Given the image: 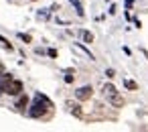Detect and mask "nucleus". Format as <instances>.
Wrapping results in <instances>:
<instances>
[{"label":"nucleus","mask_w":148,"mask_h":132,"mask_svg":"<svg viewBox=\"0 0 148 132\" xmlns=\"http://www.w3.org/2000/svg\"><path fill=\"white\" fill-rule=\"evenodd\" d=\"M29 104H31V98L23 91L21 96H16V104H14V108L18 110V112H27V108H29Z\"/></svg>","instance_id":"4"},{"label":"nucleus","mask_w":148,"mask_h":132,"mask_svg":"<svg viewBox=\"0 0 148 132\" xmlns=\"http://www.w3.org/2000/svg\"><path fill=\"white\" fill-rule=\"evenodd\" d=\"M106 77H108V79H114V77H116V69L108 67V69H106Z\"/></svg>","instance_id":"15"},{"label":"nucleus","mask_w":148,"mask_h":132,"mask_svg":"<svg viewBox=\"0 0 148 132\" xmlns=\"http://www.w3.org/2000/svg\"><path fill=\"white\" fill-rule=\"evenodd\" d=\"M69 2L75 6V12H77V16H85V10H83V6H81V2H79V0H69Z\"/></svg>","instance_id":"10"},{"label":"nucleus","mask_w":148,"mask_h":132,"mask_svg":"<svg viewBox=\"0 0 148 132\" xmlns=\"http://www.w3.org/2000/svg\"><path fill=\"white\" fill-rule=\"evenodd\" d=\"M116 10H118V6H116V4H112V6H110V10H108V14H116Z\"/></svg>","instance_id":"17"},{"label":"nucleus","mask_w":148,"mask_h":132,"mask_svg":"<svg viewBox=\"0 0 148 132\" xmlns=\"http://www.w3.org/2000/svg\"><path fill=\"white\" fill-rule=\"evenodd\" d=\"M18 39H21L25 45H31V43H33V37H31L29 33H18Z\"/></svg>","instance_id":"13"},{"label":"nucleus","mask_w":148,"mask_h":132,"mask_svg":"<svg viewBox=\"0 0 148 132\" xmlns=\"http://www.w3.org/2000/svg\"><path fill=\"white\" fill-rule=\"evenodd\" d=\"M25 91V83L21 81V79H16V77H12L10 79V83H8V89H6V96H21Z\"/></svg>","instance_id":"2"},{"label":"nucleus","mask_w":148,"mask_h":132,"mask_svg":"<svg viewBox=\"0 0 148 132\" xmlns=\"http://www.w3.org/2000/svg\"><path fill=\"white\" fill-rule=\"evenodd\" d=\"M31 2H37V0H31Z\"/></svg>","instance_id":"21"},{"label":"nucleus","mask_w":148,"mask_h":132,"mask_svg":"<svg viewBox=\"0 0 148 132\" xmlns=\"http://www.w3.org/2000/svg\"><path fill=\"white\" fill-rule=\"evenodd\" d=\"M2 71H4V63H2V61H0V73H2Z\"/></svg>","instance_id":"20"},{"label":"nucleus","mask_w":148,"mask_h":132,"mask_svg":"<svg viewBox=\"0 0 148 132\" xmlns=\"http://www.w3.org/2000/svg\"><path fill=\"white\" fill-rule=\"evenodd\" d=\"M124 6L130 10V8H134V0H126V2H124Z\"/></svg>","instance_id":"16"},{"label":"nucleus","mask_w":148,"mask_h":132,"mask_svg":"<svg viewBox=\"0 0 148 132\" xmlns=\"http://www.w3.org/2000/svg\"><path fill=\"white\" fill-rule=\"evenodd\" d=\"M35 51H37V55H45V49H41V47H37Z\"/></svg>","instance_id":"19"},{"label":"nucleus","mask_w":148,"mask_h":132,"mask_svg":"<svg viewBox=\"0 0 148 132\" xmlns=\"http://www.w3.org/2000/svg\"><path fill=\"white\" fill-rule=\"evenodd\" d=\"M73 49L77 51V53H81V55H85L89 61H95V57H93V53L85 47V45H81V43H73Z\"/></svg>","instance_id":"6"},{"label":"nucleus","mask_w":148,"mask_h":132,"mask_svg":"<svg viewBox=\"0 0 148 132\" xmlns=\"http://www.w3.org/2000/svg\"><path fill=\"white\" fill-rule=\"evenodd\" d=\"M108 102L114 106V108H124V104H126V100L122 98V94H112V96H108Z\"/></svg>","instance_id":"5"},{"label":"nucleus","mask_w":148,"mask_h":132,"mask_svg":"<svg viewBox=\"0 0 148 132\" xmlns=\"http://www.w3.org/2000/svg\"><path fill=\"white\" fill-rule=\"evenodd\" d=\"M71 114L75 118H83V112H81V106L79 104H71Z\"/></svg>","instance_id":"12"},{"label":"nucleus","mask_w":148,"mask_h":132,"mask_svg":"<svg viewBox=\"0 0 148 132\" xmlns=\"http://www.w3.org/2000/svg\"><path fill=\"white\" fill-rule=\"evenodd\" d=\"M118 89H116V85L114 83H103V87H101V94L108 98V96H112V94H116Z\"/></svg>","instance_id":"7"},{"label":"nucleus","mask_w":148,"mask_h":132,"mask_svg":"<svg viewBox=\"0 0 148 132\" xmlns=\"http://www.w3.org/2000/svg\"><path fill=\"white\" fill-rule=\"evenodd\" d=\"M53 108H55L53 102H47V100L35 96L33 104H29V108H27V116L29 118H35V120H45L53 112Z\"/></svg>","instance_id":"1"},{"label":"nucleus","mask_w":148,"mask_h":132,"mask_svg":"<svg viewBox=\"0 0 148 132\" xmlns=\"http://www.w3.org/2000/svg\"><path fill=\"white\" fill-rule=\"evenodd\" d=\"M124 87H126L128 91H138V83H136L134 79H124Z\"/></svg>","instance_id":"9"},{"label":"nucleus","mask_w":148,"mask_h":132,"mask_svg":"<svg viewBox=\"0 0 148 132\" xmlns=\"http://www.w3.org/2000/svg\"><path fill=\"white\" fill-rule=\"evenodd\" d=\"M134 27H136V29H140V27H142V23H140L138 19H134Z\"/></svg>","instance_id":"18"},{"label":"nucleus","mask_w":148,"mask_h":132,"mask_svg":"<svg viewBox=\"0 0 148 132\" xmlns=\"http://www.w3.org/2000/svg\"><path fill=\"white\" fill-rule=\"evenodd\" d=\"M91 96H93V87H91V85H81V87L75 91V98H77L79 102H87Z\"/></svg>","instance_id":"3"},{"label":"nucleus","mask_w":148,"mask_h":132,"mask_svg":"<svg viewBox=\"0 0 148 132\" xmlns=\"http://www.w3.org/2000/svg\"><path fill=\"white\" fill-rule=\"evenodd\" d=\"M0 45H2V47H4L8 53H12V51H14V45H12V43H10L6 37H2V35H0Z\"/></svg>","instance_id":"8"},{"label":"nucleus","mask_w":148,"mask_h":132,"mask_svg":"<svg viewBox=\"0 0 148 132\" xmlns=\"http://www.w3.org/2000/svg\"><path fill=\"white\" fill-rule=\"evenodd\" d=\"M81 39H83V43H93V33L91 31H81Z\"/></svg>","instance_id":"11"},{"label":"nucleus","mask_w":148,"mask_h":132,"mask_svg":"<svg viewBox=\"0 0 148 132\" xmlns=\"http://www.w3.org/2000/svg\"><path fill=\"white\" fill-rule=\"evenodd\" d=\"M45 53H47V55H49L51 59H57V55H59V51H57V49H47Z\"/></svg>","instance_id":"14"}]
</instances>
